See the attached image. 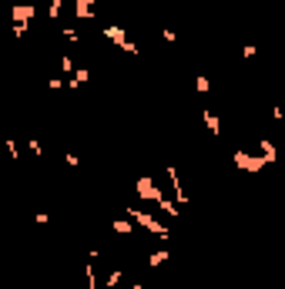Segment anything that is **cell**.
I'll return each mask as SVG.
<instances>
[{
  "label": "cell",
  "mask_w": 285,
  "mask_h": 289,
  "mask_svg": "<svg viewBox=\"0 0 285 289\" xmlns=\"http://www.w3.org/2000/svg\"><path fill=\"white\" fill-rule=\"evenodd\" d=\"M84 279H88V289H98V276H94V262L84 266Z\"/></svg>",
  "instance_id": "obj_14"
},
{
  "label": "cell",
  "mask_w": 285,
  "mask_h": 289,
  "mask_svg": "<svg viewBox=\"0 0 285 289\" xmlns=\"http://www.w3.org/2000/svg\"><path fill=\"white\" fill-rule=\"evenodd\" d=\"M27 148H31V155H34V158H41V155H44V144L37 141V138H31V141H27Z\"/></svg>",
  "instance_id": "obj_16"
},
{
  "label": "cell",
  "mask_w": 285,
  "mask_h": 289,
  "mask_svg": "<svg viewBox=\"0 0 285 289\" xmlns=\"http://www.w3.org/2000/svg\"><path fill=\"white\" fill-rule=\"evenodd\" d=\"M74 61H71V54H61V71H64V74H71V71H74Z\"/></svg>",
  "instance_id": "obj_17"
},
{
  "label": "cell",
  "mask_w": 285,
  "mask_h": 289,
  "mask_svg": "<svg viewBox=\"0 0 285 289\" xmlns=\"http://www.w3.org/2000/svg\"><path fill=\"white\" fill-rule=\"evenodd\" d=\"M88 81H91V71H88V67H74V74H71V84H67V88L77 91V88H84Z\"/></svg>",
  "instance_id": "obj_8"
},
{
  "label": "cell",
  "mask_w": 285,
  "mask_h": 289,
  "mask_svg": "<svg viewBox=\"0 0 285 289\" xmlns=\"http://www.w3.org/2000/svg\"><path fill=\"white\" fill-rule=\"evenodd\" d=\"M11 17H14V24H31L34 17H37V7H34V4H14Z\"/></svg>",
  "instance_id": "obj_5"
},
{
  "label": "cell",
  "mask_w": 285,
  "mask_h": 289,
  "mask_svg": "<svg viewBox=\"0 0 285 289\" xmlns=\"http://www.w3.org/2000/svg\"><path fill=\"white\" fill-rule=\"evenodd\" d=\"M161 37H165L168 44H175V41H178V34H175V31H171V27H165V31H161Z\"/></svg>",
  "instance_id": "obj_21"
},
{
  "label": "cell",
  "mask_w": 285,
  "mask_h": 289,
  "mask_svg": "<svg viewBox=\"0 0 285 289\" xmlns=\"http://www.w3.org/2000/svg\"><path fill=\"white\" fill-rule=\"evenodd\" d=\"M124 215H128L131 222L144 225V229H148V232H151V235H158L161 242H168V239H171V229H168V225H161V222H158V219H151L148 212H141V209H134V205H128V209H124Z\"/></svg>",
  "instance_id": "obj_2"
},
{
  "label": "cell",
  "mask_w": 285,
  "mask_h": 289,
  "mask_svg": "<svg viewBox=\"0 0 285 289\" xmlns=\"http://www.w3.org/2000/svg\"><path fill=\"white\" fill-rule=\"evenodd\" d=\"M231 165L241 168V172H262L265 168V158L262 155H248V152H231Z\"/></svg>",
  "instance_id": "obj_4"
},
{
  "label": "cell",
  "mask_w": 285,
  "mask_h": 289,
  "mask_svg": "<svg viewBox=\"0 0 285 289\" xmlns=\"http://www.w3.org/2000/svg\"><path fill=\"white\" fill-rule=\"evenodd\" d=\"M205 128L211 131V138H221V124H218V118H215L208 108H205Z\"/></svg>",
  "instance_id": "obj_11"
},
{
  "label": "cell",
  "mask_w": 285,
  "mask_h": 289,
  "mask_svg": "<svg viewBox=\"0 0 285 289\" xmlns=\"http://www.w3.org/2000/svg\"><path fill=\"white\" fill-rule=\"evenodd\" d=\"M47 88H51V91H64V81H61V78H51V81H47Z\"/></svg>",
  "instance_id": "obj_22"
},
{
  "label": "cell",
  "mask_w": 285,
  "mask_h": 289,
  "mask_svg": "<svg viewBox=\"0 0 285 289\" xmlns=\"http://www.w3.org/2000/svg\"><path fill=\"white\" fill-rule=\"evenodd\" d=\"M27 27H31V24H14V37H24V34H27Z\"/></svg>",
  "instance_id": "obj_24"
},
{
  "label": "cell",
  "mask_w": 285,
  "mask_h": 289,
  "mask_svg": "<svg viewBox=\"0 0 285 289\" xmlns=\"http://www.w3.org/2000/svg\"><path fill=\"white\" fill-rule=\"evenodd\" d=\"M111 229H114V232L118 235H131V219H128V215H124V219H114V222H111Z\"/></svg>",
  "instance_id": "obj_12"
},
{
  "label": "cell",
  "mask_w": 285,
  "mask_h": 289,
  "mask_svg": "<svg viewBox=\"0 0 285 289\" xmlns=\"http://www.w3.org/2000/svg\"><path fill=\"white\" fill-rule=\"evenodd\" d=\"M255 54H258V47H255V44H245V47H241V57H245V61H252Z\"/></svg>",
  "instance_id": "obj_18"
},
{
  "label": "cell",
  "mask_w": 285,
  "mask_h": 289,
  "mask_svg": "<svg viewBox=\"0 0 285 289\" xmlns=\"http://www.w3.org/2000/svg\"><path fill=\"white\" fill-rule=\"evenodd\" d=\"M168 259H171V249H158V252H151V256H148V266L158 269V266H165Z\"/></svg>",
  "instance_id": "obj_10"
},
{
  "label": "cell",
  "mask_w": 285,
  "mask_h": 289,
  "mask_svg": "<svg viewBox=\"0 0 285 289\" xmlns=\"http://www.w3.org/2000/svg\"><path fill=\"white\" fill-rule=\"evenodd\" d=\"M195 88L201 91V94H205V91H208L211 84H208V78H205V74H198V78H195Z\"/></svg>",
  "instance_id": "obj_19"
},
{
  "label": "cell",
  "mask_w": 285,
  "mask_h": 289,
  "mask_svg": "<svg viewBox=\"0 0 285 289\" xmlns=\"http://www.w3.org/2000/svg\"><path fill=\"white\" fill-rule=\"evenodd\" d=\"M94 4L98 0H74V17L77 21H94Z\"/></svg>",
  "instance_id": "obj_6"
},
{
  "label": "cell",
  "mask_w": 285,
  "mask_h": 289,
  "mask_svg": "<svg viewBox=\"0 0 285 289\" xmlns=\"http://www.w3.org/2000/svg\"><path fill=\"white\" fill-rule=\"evenodd\" d=\"M134 189H138V195H141V199L154 202V205H158L161 212H168V215H178V205H175L171 199H165V192L158 189V185H154V182H151L148 175H141V178H138V182H134Z\"/></svg>",
  "instance_id": "obj_1"
},
{
  "label": "cell",
  "mask_w": 285,
  "mask_h": 289,
  "mask_svg": "<svg viewBox=\"0 0 285 289\" xmlns=\"http://www.w3.org/2000/svg\"><path fill=\"white\" fill-rule=\"evenodd\" d=\"M61 37H64V41H71V44H77V41H81V34H77L74 27H61Z\"/></svg>",
  "instance_id": "obj_15"
},
{
  "label": "cell",
  "mask_w": 285,
  "mask_h": 289,
  "mask_svg": "<svg viewBox=\"0 0 285 289\" xmlns=\"http://www.w3.org/2000/svg\"><path fill=\"white\" fill-rule=\"evenodd\" d=\"M34 222H37V225H47V222H51V215H47V212H37V215H34Z\"/></svg>",
  "instance_id": "obj_23"
},
{
  "label": "cell",
  "mask_w": 285,
  "mask_h": 289,
  "mask_svg": "<svg viewBox=\"0 0 285 289\" xmlns=\"http://www.w3.org/2000/svg\"><path fill=\"white\" fill-rule=\"evenodd\" d=\"M64 162H67V165H71V168H77V165H81V158H77V155H71V152H67V155H64Z\"/></svg>",
  "instance_id": "obj_25"
},
{
  "label": "cell",
  "mask_w": 285,
  "mask_h": 289,
  "mask_svg": "<svg viewBox=\"0 0 285 289\" xmlns=\"http://www.w3.org/2000/svg\"><path fill=\"white\" fill-rule=\"evenodd\" d=\"M114 289H121V286H114ZM124 289H144L141 282H134V286H124Z\"/></svg>",
  "instance_id": "obj_26"
},
{
  "label": "cell",
  "mask_w": 285,
  "mask_h": 289,
  "mask_svg": "<svg viewBox=\"0 0 285 289\" xmlns=\"http://www.w3.org/2000/svg\"><path fill=\"white\" fill-rule=\"evenodd\" d=\"M258 152H262L265 165H272V162H278V152H275V144L268 141V138H262V141H258Z\"/></svg>",
  "instance_id": "obj_9"
},
{
  "label": "cell",
  "mask_w": 285,
  "mask_h": 289,
  "mask_svg": "<svg viewBox=\"0 0 285 289\" xmlns=\"http://www.w3.org/2000/svg\"><path fill=\"white\" fill-rule=\"evenodd\" d=\"M101 34H104V37H111V44H114V47H121V51H128L131 57H138V54H141V47L134 44V41H128V34L121 31L118 24H104V27H101Z\"/></svg>",
  "instance_id": "obj_3"
},
{
  "label": "cell",
  "mask_w": 285,
  "mask_h": 289,
  "mask_svg": "<svg viewBox=\"0 0 285 289\" xmlns=\"http://www.w3.org/2000/svg\"><path fill=\"white\" fill-rule=\"evenodd\" d=\"M165 172H168V178H171V189H175V195H178V205H185L188 199H185V189H181V178H178V168L168 165Z\"/></svg>",
  "instance_id": "obj_7"
},
{
  "label": "cell",
  "mask_w": 285,
  "mask_h": 289,
  "mask_svg": "<svg viewBox=\"0 0 285 289\" xmlns=\"http://www.w3.org/2000/svg\"><path fill=\"white\" fill-rule=\"evenodd\" d=\"M4 144H7V155H11L14 162H17V141H14V138H7V141H4Z\"/></svg>",
  "instance_id": "obj_20"
},
{
  "label": "cell",
  "mask_w": 285,
  "mask_h": 289,
  "mask_svg": "<svg viewBox=\"0 0 285 289\" xmlns=\"http://www.w3.org/2000/svg\"><path fill=\"white\" fill-rule=\"evenodd\" d=\"M121 279H124V272H121V269H111V272H108V279H104V286H108V289H114V286H121Z\"/></svg>",
  "instance_id": "obj_13"
}]
</instances>
